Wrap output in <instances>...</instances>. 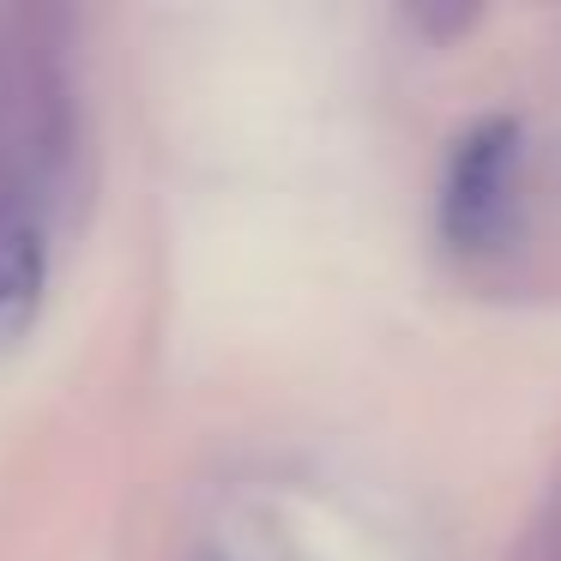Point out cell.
<instances>
[{
	"instance_id": "2",
	"label": "cell",
	"mask_w": 561,
	"mask_h": 561,
	"mask_svg": "<svg viewBox=\"0 0 561 561\" xmlns=\"http://www.w3.org/2000/svg\"><path fill=\"white\" fill-rule=\"evenodd\" d=\"M49 290V194L37 175L0 182V351H13L43 314Z\"/></svg>"
},
{
	"instance_id": "1",
	"label": "cell",
	"mask_w": 561,
	"mask_h": 561,
	"mask_svg": "<svg viewBox=\"0 0 561 561\" xmlns=\"http://www.w3.org/2000/svg\"><path fill=\"white\" fill-rule=\"evenodd\" d=\"M513 206H519V127L495 115L453 146L440 182V236L459 254H495L513 236Z\"/></svg>"
}]
</instances>
